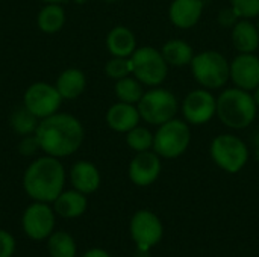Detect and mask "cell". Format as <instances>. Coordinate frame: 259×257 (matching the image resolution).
I'll use <instances>...</instances> for the list:
<instances>
[{
  "label": "cell",
  "mask_w": 259,
  "mask_h": 257,
  "mask_svg": "<svg viewBox=\"0 0 259 257\" xmlns=\"http://www.w3.org/2000/svg\"><path fill=\"white\" fill-rule=\"evenodd\" d=\"M41 151L53 158H65L76 153L85 138L82 123L64 112H56L39 120L35 132Z\"/></svg>",
  "instance_id": "1"
},
{
  "label": "cell",
  "mask_w": 259,
  "mask_h": 257,
  "mask_svg": "<svg viewBox=\"0 0 259 257\" xmlns=\"http://www.w3.org/2000/svg\"><path fill=\"white\" fill-rule=\"evenodd\" d=\"M65 170L58 158L42 156L35 159L24 171L23 188L26 194L42 203H53L64 191Z\"/></svg>",
  "instance_id": "2"
},
{
  "label": "cell",
  "mask_w": 259,
  "mask_h": 257,
  "mask_svg": "<svg viewBox=\"0 0 259 257\" xmlns=\"http://www.w3.org/2000/svg\"><path fill=\"white\" fill-rule=\"evenodd\" d=\"M255 98L241 88L226 89L217 100L219 118L232 129L247 127L256 115Z\"/></svg>",
  "instance_id": "3"
},
{
  "label": "cell",
  "mask_w": 259,
  "mask_h": 257,
  "mask_svg": "<svg viewBox=\"0 0 259 257\" xmlns=\"http://www.w3.org/2000/svg\"><path fill=\"white\" fill-rule=\"evenodd\" d=\"M191 68L196 80L206 88H220L231 76V65L219 52H203L193 58Z\"/></svg>",
  "instance_id": "4"
},
{
  "label": "cell",
  "mask_w": 259,
  "mask_h": 257,
  "mask_svg": "<svg viewBox=\"0 0 259 257\" xmlns=\"http://www.w3.org/2000/svg\"><path fill=\"white\" fill-rule=\"evenodd\" d=\"M138 112L141 118L150 124L161 126L173 120L178 112V101L167 89H152L143 94L138 101Z\"/></svg>",
  "instance_id": "5"
},
{
  "label": "cell",
  "mask_w": 259,
  "mask_h": 257,
  "mask_svg": "<svg viewBox=\"0 0 259 257\" xmlns=\"http://www.w3.org/2000/svg\"><path fill=\"white\" fill-rule=\"evenodd\" d=\"M132 73L135 77L150 86L162 83L167 76V62L161 52L153 47H141L132 53Z\"/></svg>",
  "instance_id": "6"
},
{
  "label": "cell",
  "mask_w": 259,
  "mask_h": 257,
  "mask_svg": "<svg viewBox=\"0 0 259 257\" xmlns=\"http://www.w3.org/2000/svg\"><path fill=\"white\" fill-rule=\"evenodd\" d=\"M190 144V129L181 120H170L161 124L153 136V148L162 158L181 156Z\"/></svg>",
  "instance_id": "7"
},
{
  "label": "cell",
  "mask_w": 259,
  "mask_h": 257,
  "mask_svg": "<svg viewBox=\"0 0 259 257\" xmlns=\"http://www.w3.org/2000/svg\"><path fill=\"white\" fill-rule=\"evenodd\" d=\"M211 156L228 173H238L247 162L246 144L234 135H220L211 144Z\"/></svg>",
  "instance_id": "8"
},
{
  "label": "cell",
  "mask_w": 259,
  "mask_h": 257,
  "mask_svg": "<svg viewBox=\"0 0 259 257\" xmlns=\"http://www.w3.org/2000/svg\"><path fill=\"white\" fill-rule=\"evenodd\" d=\"M62 97L58 92L55 85L46 82H35L32 83L23 97V105L39 120L47 118L56 112H59Z\"/></svg>",
  "instance_id": "9"
},
{
  "label": "cell",
  "mask_w": 259,
  "mask_h": 257,
  "mask_svg": "<svg viewBox=\"0 0 259 257\" xmlns=\"http://www.w3.org/2000/svg\"><path fill=\"white\" fill-rule=\"evenodd\" d=\"M23 230L24 233L35 241H42L49 238L55 227V214L53 209L42 201L32 203L23 214Z\"/></svg>",
  "instance_id": "10"
},
{
  "label": "cell",
  "mask_w": 259,
  "mask_h": 257,
  "mask_svg": "<svg viewBox=\"0 0 259 257\" xmlns=\"http://www.w3.org/2000/svg\"><path fill=\"white\" fill-rule=\"evenodd\" d=\"M162 233V224L155 214L149 211H140L132 217L131 235L140 250L146 251L156 245L161 241Z\"/></svg>",
  "instance_id": "11"
},
{
  "label": "cell",
  "mask_w": 259,
  "mask_h": 257,
  "mask_svg": "<svg viewBox=\"0 0 259 257\" xmlns=\"http://www.w3.org/2000/svg\"><path fill=\"white\" fill-rule=\"evenodd\" d=\"M182 111L188 123L203 124L209 121L212 115L217 112V101L214 100L211 92L205 89H197L187 95Z\"/></svg>",
  "instance_id": "12"
},
{
  "label": "cell",
  "mask_w": 259,
  "mask_h": 257,
  "mask_svg": "<svg viewBox=\"0 0 259 257\" xmlns=\"http://www.w3.org/2000/svg\"><path fill=\"white\" fill-rule=\"evenodd\" d=\"M231 77L241 89H256L259 85V58L252 53L237 56L231 64Z\"/></svg>",
  "instance_id": "13"
},
{
  "label": "cell",
  "mask_w": 259,
  "mask_h": 257,
  "mask_svg": "<svg viewBox=\"0 0 259 257\" xmlns=\"http://www.w3.org/2000/svg\"><path fill=\"white\" fill-rule=\"evenodd\" d=\"M161 171V161L158 155L147 151H140L129 165V177L138 186L152 185Z\"/></svg>",
  "instance_id": "14"
},
{
  "label": "cell",
  "mask_w": 259,
  "mask_h": 257,
  "mask_svg": "<svg viewBox=\"0 0 259 257\" xmlns=\"http://www.w3.org/2000/svg\"><path fill=\"white\" fill-rule=\"evenodd\" d=\"M70 180L76 191L82 194H91L100 186V173L94 164L88 161H79L70 171Z\"/></svg>",
  "instance_id": "15"
},
{
  "label": "cell",
  "mask_w": 259,
  "mask_h": 257,
  "mask_svg": "<svg viewBox=\"0 0 259 257\" xmlns=\"http://www.w3.org/2000/svg\"><path fill=\"white\" fill-rule=\"evenodd\" d=\"M140 118H141V115H140L138 109L134 108V105L124 103V101L115 103L114 106L109 108V111L106 114L108 126L115 132H124V133L132 130L134 127H137Z\"/></svg>",
  "instance_id": "16"
},
{
  "label": "cell",
  "mask_w": 259,
  "mask_h": 257,
  "mask_svg": "<svg viewBox=\"0 0 259 257\" xmlns=\"http://www.w3.org/2000/svg\"><path fill=\"white\" fill-rule=\"evenodd\" d=\"M203 11L202 0H175L170 6V20L181 29L193 27Z\"/></svg>",
  "instance_id": "17"
},
{
  "label": "cell",
  "mask_w": 259,
  "mask_h": 257,
  "mask_svg": "<svg viewBox=\"0 0 259 257\" xmlns=\"http://www.w3.org/2000/svg\"><path fill=\"white\" fill-rule=\"evenodd\" d=\"M55 86L64 100H74L85 91L87 79L82 70L67 68L59 74Z\"/></svg>",
  "instance_id": "18"
},
{
  "label": "cell",
  "mask_w": 259,
  "mask_h": 257,
  "mask_svg": "<svg viewBox=\"0 0 259 257\" xmlns=\"http://www.w3.org/2000/svg\"><path fill=\"white\" fill-rule=\"evenodd\" d=\"M53 211L62 218H77L87 211V197L76 189L62 191L53 201Z\"/></svg>",
  "instance_id": "19"
},
{
  "label": "cell",
  "mask_w": 259,
  "mask_h": 257,
  "mask_svg": "<svg viewBox=\"0 0 259 257\" xmlns=\"http://www.w3.org/2000/svg\"><path fill=\"white\" fill-rule=\"evenodd\" d=\"M106 47L112 56L127 58V56H132V53L137 50V41H135L134 33L127 27L117 26L111 29V32L108 33Z\"/></svg>",
  "instance_id": "20"
},
{
  "label": "cell",
  "mask_w": 259,
  "mask_h": 257,
  "mask_svg": "<svg viewBox=\"0 0 259 257\" xmlns=\"http://www.w3.org/2000/svg\"><path fill=\"white\" fill-rule=\"evenodd\" d=\"M36 24L44 33H56L65 24V11L61 3H46L38 12Z\"/></svg>",
  "instance_id": "21"
},
{
  "label": "cell",
  "mask_w": 259,
  "mask_h": 257,
  "mask_svg": "<svg viewBox=\"0 0 259 257\" xmlns=\"http://www.w3.org/2000/svg\"><path fill=\"white\" fill-rule=\"evenodd\" d=\"M232 39L237 50H240L241 53H252L259 45L258 29L249 21H240L234 26Z\"/></svg>",
  "instance_id": "22"
},
{
  "label": "cell",
  "mask_w": 259,
  "mask_h": 257,
  "mask_svg": "<svg viewBox=\"0 0 259 257\" xmlns=\"http://www.w3.org/2000/svg\"><path fill=\"white\" fill-rule=\"evenodd\" d=\"M38 124H39V118H36L24 105L17 108L9 117L11 129L20 136L33 135L38 129Z\"/></svg>",
  "instance_id": "23"
},
{
  "label": "cell",
  "mask_w": 259,
  "mask_h": 257,
  "mask_svg": "<svg viewBox=\"0 0 259 257\" xmlns=\"http://www.w3.org/2000/svg\"><path fill=\"white\" fill-rule=\"evenodd\" d=\"M162 56L167 64L182 67L193 61V48L182 39H171L162 47Z\"/></svg>",
  "instance_id": "24"
},
{
  "label": "cell",
  "mask_w": 259,
  "mask_h": 257,
  "mask_svg": "<svg viewBox=\"0 0 259 257\" xmlns=\"http://www.w3.org/2000/svg\"><path fill=\"white\" fill-rule=\"evenodd\" d=\"M47 248L52 257H74L76 244L67 232H56L49 236Z\"/></svg>",
  "instance_id": "25"
},
{
  "label": "cell",
  "mask_w": 259,
  "mask_h": 257,
  "mask_svg": "<svg viewBox=\"0 0 259 257\" xmlns=\"http://www.w3.org/2000/svg\"><path fill=\"white\" fill-rule=\"evenodd\" d=\"M115 95L118 97L120 101L124 103H138L143 97V88H141V82L138 79H132V77H123L120 80H117L115 85Z\"/></svg>",
  "instance_id": "26"
},
{
  "label": "cell",
  "mask_w": 259,
  "mask_h": 257,
  "mask_svg": "<svg viewBox=\"0 0 259 257\" xmlns=\"http://www.w3.org/2000/svg\"><path fill=\"white\" fill-rule=\"evenodd\" d=\"M127 145L135 151H147L150 147H153V136L146 127H134L126 135Z\"/></svg>",
  "instance_id": "27"
},
{
  "label": "cell",
  "mask_w": 259,
  "mask_h": 257,
  "mask_svg": "<svg viewBox=\"0 0 259 257\" xmlns=\"http://www.w3.org/2000/svg\"><path fill=\"white\" fill-rule=\"evenodd\" d=\"M105 71L106 74L111 77V79H123V77H127L131 73H132V62L131 59H126V58H118V56H114L112 59H109L105 65Z\"/></svg>",
  "instance_id": "28"
},
{
  "label": "cell",
  "mask_w": 259,
  "mask_h": 257,
  "mask_svg": "<svg viewBox=\"0 0 259 257\" xmlns=\"http://www.w3.org/2000/svg\"><path fill=\"white\" fill-rule=\"evenodd\" d=\"M232 8L238 17H256L259 15V0H231Z\"/></svg>",
  "instance_id": "29"
},
{
  "label": "cell",
  "mask_w": 259,
  "mask_h": 257,
  "mask_svg": "<svg viewBox=\"0 0 259 257\" xmlns=\"http://www.w3.org/2000/svg\"><path fill=\"white\" fill-rule=\"evenodd\" d=\"M41 150L39 147V142H38V138L36 135H27V136H21V141L18 144V153L23 155V156H35L38 151Z\"/></svg>",
  "instance_id": "30"
},
{
  "label": "cell",
  "mask_w": 259,
  "mask_h": 257,
  "mask_svg": "<svg viewBox=\"0 0 259 257\" xmlns=\"http://www.w3.org/2000/svg\"><path fill=\"white\" fill-rule=\"evenodd\" d=\"M15 251V241L11 233L0 230V257H11Z\"/></svg>",
  "instance_id": "31"
},
{
  "label": "cell",
  "mask_w": 259,
  "mask_h": 257,
  "mask_svg": "<svg viewBox=\"0 0 259 257\" xmlns=\"http://www.w3.org/2000/svg\"><path fill=\"white\" fill-rule=\"evenodd\" d=\"M237 12L234 11V8L231 9H223L220 14H219V23L225 27H231L235 24V20H237Z\"/></svg>",
  "instance_id": "32"
},
{
  "label": "cell",
  "mask_w": 259,
  "mask_h": 257,
  "mask_svg": "<svg viewBox=\"0 0 259 257\" xmlns=\"http://www.w3.org/2000/svg\"><path fill=\"white\" fill-rule=\"evenodd\" d=\"M82 257H111L105 250L102 248H93V250H88Z\"/></svg>",
  "instance_id": "33"
},
{
  "label": "cell",
  "mask_w": 259,
  "mask_h": 257,
  "mask_svg": "<svg viewBox=\"0 0 259 257\" xmlns=\"http://www.w3.org/2000/svg\"><path fill=\"white\" fill-rule=\"evenodd\" d=\"M253 145H255V155H256V159H258L259 162V132L253 138Z\"/></svg>",
  "instance_id": "34"
},
{
  "label": "cell",
  "mask_w": 259,
  "mask_h": 257,
  "mask_svg": "<svg viewBox=\"0 0 259 257\" xmlns=\"http://www.w3.org/2000/svg\"><path fill=\"white\" fill-rule=\"evenodd\" d=\"M44 3H64L67 0H42Z\"/></svg>",
  "instance_id": "35"
},
{
  "label": "cell",
  "mask_w": 259,
  "mask_h": 257,
  "mask_svg": "<svg viewBox=\"0 0 259 257\" xmlns=\"http://www.w3.org/2000/svg\"><path fill=\"white\" fill-rule=\"evenodd\" d=\"M253 98H255L256 105H259V85L256 86V92H255V97H253Z\"/></svg>",
  "instance_id": "36"
},
{
  "label": "cell",
  "mask_w": 259,
  "mask_h": 257,
  "mask_svg": "<svg viewBox=\"0 0 259 257\" xmlns=\"http://www.w3.org/2000/svg\"><path fill=\"white\" fill-rule=\"evenodd\" d=\"M73 2H74V3H77V5H83L87 0H73Z\"/></svg>",
  "instance_id": "37"
},
{
  "label": "cell",
  "mask_w": 259,
  "mask_h": 257,
  "mask_svg": "<svg viewBox=\"0 0 259 257\" xmlns=\"http://www.w3.org/2000/svg\"><path fill=\"white\" fill-rule=\"evenodd\" d=\"M103 2H108V3H114V2H118V0H103Z\"/></svg>",
  "instance_id": "38"
},
{
  "label": "cell",
  "mask_w": 259,
  "mask_h": 257,
  "mask_svg": "<svg viewBox=\"0 0 259 257\" xmlns=\"http://www.w3.org/2000/svg\"><path fill=\"white\" fill-rule=\"evenodd\" d=\"M256 29H258V32H259V21H258V24H256Z\"/></svg>",
  "instance_id": "39"
}]
</instances>
